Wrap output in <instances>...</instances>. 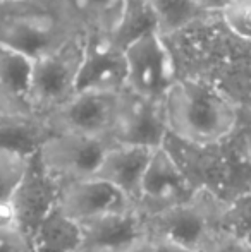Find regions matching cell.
<instances>
[{
  "instance_id": "cell-1",
  "label": "cell",
  "mask_w": 251,
  "mask_h": 252,
  "mask_svg": "<svg viewBox=\"0 0 251 252\" xmlns=\"http://www.w3.org/2000/svg\"><path fill=\"white\" fill-rule=\"evenodd\" d=\"M176 79H198L251 108V41L236 36L220 12H207L182 30L162 36Z\"/></svg>"
},
{
  "instance_id": "cell-2",
  "label": "cell",
  "mask_w": 251,
  "mask_h": 252,
  "mask_svg": "<svg viewBox=\"0 0 251 252\" xmlns=\"http://www.w3.org/2000/svg\"><path fill=\"white\" fill-rule=\"evenodd\" d=\"M162 146L196 192H208L227 204L239 194L251 190V159L246 153L243 122L231 136L217 143H189L167 132Z\"/></svg>"
},
{
  "instance_id": "cell-3",
  "label": "cell",
  "mask_w": 251,
  "mask_h": 252,
  "mask_svg": "<svg viewBox=\"0 0 251 252\" xmlns=\"http://www.w3.org/2000/svg\"><path fill=\"white\" fill-rule=\"evenodd\" d=\"M167 130L189 143H217L241 122V108L227 94L198 79H174L162 96Z\"/></svg>"
},
{
  "instance_id": "cell-4",
  "label": "cell",
  "mask_w": 251,
  "mask_h": 252,
  "mask_svg": "<svg viewBox=\"0 0 251 252\" xmlns=\"http://www.w3.org/2000/svg\"><path fill=\"white\" fill-rule=\"evenodd\" d=\"M84 31L64 0H16L0 3V45L30 57L55 50Z\"/></svg>"
},
{
  "instance_id": "cell-5",
  "label": "cell",
  "mask_w": 251,
  "mask_h": 252,
  "mask_svg": "<svg viewBox=\"0 0 251 252\" xmlns=\"http://www.w3.org/2000/svg\"><path fill=\"white\" fill-rule=\"evenodd\" d=\"M222 202L208 192H194L188 201L144 215L151 242H169L194 252H208L220 233Z\"/></svg>"
},
{
  "instance_id": "cell-6",
  "label": "cell",
  "mask_w": 251,
  "mask_h": 252,
  "mask_svg": "<svg viewBox=\"0 0 251 252\" xmlns=\"http://www.w3.org/2000/svg\"><path fill=\"white\" fill-rule=\"evenodd\" d=\"M84 41L86 31H81L55 50L33 59L30 98L35 115L45 119L76 93Z\"/></svg>"
},
{
  "instance_id": "cell-7",
  "label": "cell",
  "mask_w": 251,
  "mask_h": 252,
  "mask_svg": "<svg viewBox=\"0 0 251 252\" xmlns=\"http://www.w3.org/2000/svg\"><path fill=\"white\" fill-rule=\"evenodd\" d=\"M122 90L76 91L64 105L45 117V122L54 132L104 137L112 143L110 137L121 110Z\"/></svg>"
},
{
  "instance_id": "cell-8",
  "label": "cell",
  "mask_w": 251,
  "mask_h": 252,
  "mask_svg": "<svg viewBox=\"0 0 251 252\" xmlns=\"http://www.w3.org/2000/svg\"><path fill=\"white\" fill-rule=\"evenodd\" d=\"M110 141L74 132H54L36 151L38 159L62 184L95 177Z\"/></svg>"
},
{
  "instance_id": "cell-9",
  "label": "cell",
  "mask_w": 251,
  "mask_h": 252,
  "mask_svg": "<svg viewBox=\"0 0 251 252\" xmlns=\"http://www.w3.org/2000/svg\"><path fill=\"white\" fill-rule=\"evenodd\" d=\"M126 86L141 96L160 100L174 77L171 53L160 33L153 31L133 41L124 50Z\"/></svg>"
},
{
  "instance_id": "cell-10",
  "label": "cell",
  "mask_w": 251,
  "mask_h": 252,
  "mask_svg": "<svg viewBox=\"0 0 251 252\" xmlns=\"http://www.w3.org/2000/svg\"><path fill=\"white\" fill-rule=\"evenodd\" d=\"M61 190L62 184L45 170L36 153L31 155L28 158L26 170L12 194L21 233L30 244V249L38 226L57 208Z\"/></svg>"
},
{
  "instance_id": "cell-11",
  "label": "cell",
  "mask_w": 251,
  "mask_h": 252,
  "mask_svg": "<svg viewBox=\"0 0 251 252\" xmlns=\"http://www.w3.org/2000/svg\"><path fill=\"white\" fill-rule=\"evenodd\" d=\"M81 230V252H129L150 240L146 220L138 206L86 220Z\"/></svg>"
},
{
  "instance_id": "cell-12",
  "label": "cell",
  "mask_w": 251,
  "mask_h": 252,
  "mask_svg": "<svg viewBox=\"0 0 251 252\" xmlns=\"http://www.w3.org/2000/svg\"><path fill=\"white\" fill-rule=\"evenodd\" d=\"M162 98L153 100L122 90V101L117 122L112 132V143L136 144L146 148H160L167 136Z\"/></svg>"
},
{
  "instance_id": "cell-13",
  "label": "cell",
  "mask_w": 251,
  "mask_h": 252,
  "mask_svg": "<svg viewBox=\"0 0 251 252\" xmlns=\"http://www.w3.org/2000/svg\"><path fill=\"white\" fill-rule=\"evenodd\" d=\"M126 74L124 50L112 41L110 34L102 31L86 33L76 91H121L126 86Z\"/></svg>"
},
{
  "instance_id": "cell-14",
  "label": "cell",
  "mask_w": 251,
  "mask_h": 252,
  "mask_svg": "<svg viewBox=\"0 0 251 252\" xmlns=\"http://www.w3.org/2000/svg\"><path fill=\"white\" fill-rule=\"evenodd\" d=\"M196 190L188 184L179 166L164 146L157 148L144 170L138 208L144 215H153L182 201H188Z\"/></svg>"
},
{
  "instance_id": "cell-15",
  "label": "cell",
  "mask_w": 251,
  "mask_h": 252,
  "mask_svg": "<svg viewBox=\"0 0 251 252\" xmlns=\"http://www.w3.org/2000/svg\"><path fill=\"white\" fill-rule=\"evenodd\" d=\"M131 206L136 204L124 192L98 177L64 184L59 197V208L79 223Z\"/></svg>"
},
{
  "instance_id": "cell-16",
  "label": "cell",
  "mask_w": 251,
  "mask_h": 252,
  "mask_svg": "<svg viewBox=\"0 0 251 252\" xmlns=\"http://www.w3.org/2000/svg\"><path fill=\"white\" fill-rule=\"evenodd\" d=\"M155 150L136 144L112 143L104 155L95 177L107 180L108 184L117 187L138 206L144 170Z\"/></svg>"
},
{
  "instance_id": "cell-17",
  "label": "cell",
  "mask_w": 251,
  "mask_h": 252,
  "mask_svg": "<svg viewBox=\"0 0 251 252\" xmlns=\"http://www.w3.org/2000/svg\"><path fill=\"white\" fill-rule=\"evenodd\" d=\"M31 69L30 57L0 45V117L35 115L30 98Z\"/></svg>"
},
{
  "instance_id": "cell-18",
  "label": "cell",
  "mask_w": 251,
  "mask_h": 252,
  "mask_svg": "<svg viewBox=\"0 0 251 252\" xmlns=\"http://www.w3.org/2000/svg\"><path fill=\"white\" fill-rule=\"evenodd\" d=\"M81 223L67 216L57 204L38 226L31 240V252H81Z\"/></svg>"
},
{
  "instance_id": "cell-19",
  "label": "cell",
  "mask_w": 251,
  "mask_h": 252,
  "mask_svg": "<svg viewBox=\"0 0 251 252\" xmlns=\"http://www.w3.org/2000/svg\"><path fill=\"white\" fill-rule=\"evenodd\" d=\"M54 130L41 117H0V148L30 158Z\"/></svg>"
},
{
  "instance_id": "cell-20",
  "label": "cell",
  "mask_w": 251,
  "mask_h": 252,
  "mask_svg": "<svg viewBox=\"0 0 251 252\" xmlns=\"http://www.w3.org/2000/svg\"><path fill=\"white\" fill-rule=\"evenodd\" d=\"M153 31L158 33L150 0H124L121 16L108 34L119 48L126 50L133 41Z\"/></svg>"
},
{
  "instance_id": "cell-21",
  "label": "cell",
  "mask_w": 251,
  "mask_h": 252,
  "mask_svg": "<svg viewBox=\"0 0 251 252\" xmlns=\"http://www.w3.org/2000/svg\"><path fill=\"white\" fill-rule=\"evenodd\" d=\"M86 33H110L121 16L124 0H64Z\"/></svg>"
},
{
  "instance_id": "cell-22",
  "label": "cell",
  "mask_w": 251,
  "mask_h": 252,
  "mask_svg": "<svg viewBox=\"0 0 251 252\" xmlns=\"http://www.w3.org/2000/svg\"><path fill=\"white\" fill-rule=\"evenodd\" d=\"M150 3L162 36L182 30L208 12L196 0H150Z\"/></svg>"
},
{
  "instance_id": "cell-23",
  "label": "cell",
  "mask_w": 251,
  "mask_h": 252,
  "mask_svg": "<svg viewBox=\"0 0 251 252\" xmlns=\"http://www.w3.org/2000/svg\"><path fill=\"white\" fill-rule=\"evenodd\" d=\"M218 228L224 235L241 240L251 233V190L239 194L222 206Z\"/></svg>"
},
{
  "instance_id": "cell-24",
  "label": "cell",
  "mask_w": 251,
  "mask_h": 252,
  "mask_svg": "<svg viewBox=\"0 0 251 252\" xmlns=\"http://www.w3.org/2000/svg\"><path fill=\"white\" fill-rule=\"evenodd\" d=\"M26 156L0 148V199L12 197L17 184L26 170Z\"/></svg>"
},
{
  "instance_id": "cell-25",
  "label": "cell",
  "mask_w": 251,
  "mask_h": 252,
  "mask_svg": "<svg viewBox=\"0 0 251 252\" xmlns=\"http://www.w3.org/2000/svg\"><path fill=\"white\" fill-rule=\"evenodd\" d=\"M227 28L246 41H251V0H232L220 10Z\"/></svg>"
},
{
  "instance_id": "cell-26",
  "label": "cell",
  "mask_w": 251,
  "mask_h": 252,
  "mask_svg": "<svg viewBox=\"0 0 251 252\" xmlns=\"http://www.w3.org/2000/svg\"><path fill=\"white\" fill-rule=\"evenodd\" d=\"M0 233H21L19 218L12 197L0 199Z\"/></svg>"
},
{
  "instance_id": "cell-27",
  "label": "cell",
  "mask_w": 251,
  "mask_h": 252,
  "mask_svg": "<svg viewBox=\"0 0 251 252\" xmlns=\"http://www.w3.org/2000/svg\"><path fill=\"white\" fill-rule=\"evenodd\" d=\"M208 252H251V246L241 239H234V237L218 233V237L212 244Z\"/></svg>"
},
{
  "instance_id": "cell-28",
  "label": "cell",
  "mask_w": 251,
  "mask_h": 252,
  "mask_svg": "<svg viewBox=\"0 0 251 252\" xmlns=\"http://www.w3.org/2000/svg\"><path fill=\"white\" fill-rule=\"evenodd\" d=\"M0 252H31L21 233H0Z\"/></svg>"
},
{
  "instance_id": "cell-29",
  "label": "cell",
  "mask_w": 251,
  "mask_h": 252,
  "mask_svg": "<svg viewBox=\"0 0 251 252\" xmlns=\"http://www.w3.org/2000/svg\"><path fill=\"white\" fill-rule=\"evenodd\" d=\"M196 2L200 3L205 10H208V12H220V10L224 9L225 5H229L232 0H196Z\"/></svg>"
},
{
  "instance_id": "cell-30",
  "label": "cell",
  "mask_w": 251,
  "mask_h": 252,
  "mask_svg": "<svg viewBox=\"0 0 251 252\" xmlns=\"http://www.w3.org/2000/svg\"><path fill=\"white\" fill-rule=\"evenodd\" d=\"M153 251L155 252H194V251H189V249H184V247H179V246H174V244H169V242H153Z\"/></svg>"
},
{
  "instance_id": "cell-31",
  "label": "cell",
  "mask_w": 251,
  "mask_h": 252,
  "mask_svg": "<svg viewBox=\"0 0 251 252\" xmlns=\"http://www.w3.org/2000/svg\"><path fill=\"white\" fill-rule=\"evenodd\" d=\"M129 252H155L153 251V242H151V240H148V242H144V244H141V246L134 247V249L129 251Z\"/></svg>"
},
{
  "instance_id": "cell-32",
  "label": "cell",
  "mask_w": 251,
  "mask_h": 252,
  "mask_svg": "<svg viewBox=\"0 0 251 252\" xmlns=\"http://www.w3.org/2000/svg\"><path fill=\"white\" fill-rule=\"evenodd\" d=\"M245 127H246V153H248V156L251 159V127H248L246 124H245Z\"/></svg>"
},
{
  "instance_id": "cell-33",
  "label": "cell",
  "mask_w": 251,
  "mask_h": 252,
  "mask_svg": "<svg viewBox=\"0 0 251 252\" xmlns=\"http://www.w3.org/2000/svg\"><path fill=\"white\" fill-rule=\"evenodd\" d=\"M241 122H245L246 126L251 127V108L241 110Z\"/></svg>"
},
{
  "instance_id": "cell-34",
  "label": "cell",
  "mask_w": 251,
  "mask_h": 252,
  "mask_svg": "<svg viewBox=\"0 0 251 252\" xmlns=\"http://www.w3.org/2000/svg\"><path fill=\"white\" fill-rule=\"evenodd\" d=\"M243 240H245L246 244H250V246H251V233H248V235H246V237H245V239H243Z\"/></svg>"
},
{
  "instance_id": "cell-35",
  "label": "cell",
  "mask_w": 251,
  "mask_h": 252,
  "mask_svg": "<svg viewBox=\"0 0 251 252\" xmlns=\"http://www.w3.org/2000/svg\"><path fill=\"white\" fill-rule=\"evenodd\" d=\"M9 2H16V0H0V3H9Z\"/></svg>"
}]
</instances>
